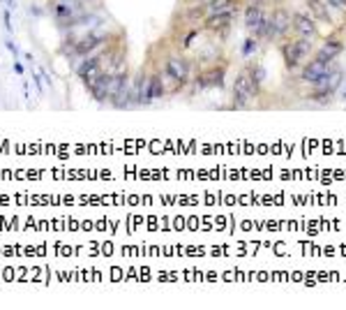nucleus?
<instances>
[{
    "label": "nucleus",
    "mask_w": 346,
    "mask_h": 310,
    "mask_svg": "<svg viewBox=\"0 0 346 310\" xmlns=\"http://www.w3.org/2000/svg\"><path fill=\"white\" fill-rule=\"evenodd\" d=\"M109 40H111V35H109V28L102 23V26L93 28V30H88L83 37H81L74 47H69L65 51L67 56H72V58H86V56L95 54V51H100V49H104L109 44Z\"/></svg>",
    "instance_id": "f257e3e1"
},
{
    "label": "nucleus",
    "mask_w": 346,
    "mask_h": 310,
    "mask_svg": "<svg viewBox=\"0 0 346 310\" xmlns=\"http://www.w3.org/2000/svg\"><path fill=\"white\" fill-rule=\"evenodd\" d=\"M49 9L54 14V19L60 30H67L69 23H72V19H76L79 14L88 12L86 0H51Z\"/></svg>",
    "instance_id": "f03ea898"
},
{
    "label": "nucleus",
    "mask_w": 346,
    "mask_h": 310,
    "mask_svg": "<svg viewBox=\"0 0 346 310\" xmlns=\"http://www.w3.org/2000/svg\"><path fill=\"white\" fill-rule=\"evenodd\" d=\"M259 93H261V86L247 75V70H242L238 75V79H235V83H233V107L247 109Z\"/></svg>",
    "instance_id": "7ed1b4c3"
},
{
    "label": "nucleus",
    "mask_w": 346,
    "mask_h": 310,
    "mask_svg": "<svg viewBox=\"0 0 346 310\" xmlns=\"http://www.w3.org/2000/svg\"><path fill=\"white\" fill-rule=\"evenodd\" d=\"M312 54V40L309 37H298L293 42H287L282 47V56H284V65L288 70H295L302 65V61H307Z\"/></svg>",
    "instance_id": "20e7f679"
},
{
    "label": "nucleus",
    "mask_w": 346,
    "mask_h": 310,
    "mask_svg": "<svg viewBox=\"0 0 346 310\" xmlns=\"http://www.w3.org/2000/svg\"><path fill=\"white\" fill-rule=\"evenodd\" d=\"M164 95H167L164 77L162 75L146 77V83H143V90H141V97H139V107H148V104H153L155 100H162Z\"/></svg>",
    "instance_id": "39448f33"
},
{
    "label": "nucleus",
    "mask_w": 346,
    "mask_h": 310,
    "mask_svg": "<svg viewBox=\"0 0 346 310\" xmlns=\"http://www.w3.org/2000/svg\"><path fill=\"white\" fill-rule=\"evenodd\" d=\"M164 77L175 81L178 86H182L187 81V77H189V61L178 58V56H171L167 61V65H164Z\"/></svg>",
    "instance_id": "423d86ee"
},
{
    "label": "nucleus",
    "mask_w": 346,
    "mask_h": 310,
    "mask_svg": "<svg viewBox=\"0 0 346 310\" xmlns=\"http://www.w3.org/2000/svg\"><path fill=\"white\" fill-rule=\"evenodd\" d=\"M333 70V65L326 61H319V58H314V61L305 63V68H302V75H300V81H305V83H312V86H316L323 77L328 75Z\"/></svg>",
    "instance_id": "0eeeda50"
},
{
    "label": "nucleus",
    "mask_w": 346,
    "mask_h": 310,
    "mask_svg": "<svg viewBox=\"0 0 346 310\" xmlns=\"http://www.w3.org/2000/svg\"><path fill=\"white\" fill-rule=\"evenodd\" d=\"M224 86V68H210L196 77V88H222Z\"/></svg>",
    "instance_id": "6e6552de"
},
{
    "label": "nucleus",
    "mask_w": 346,
    "mask_h": 310,
    "mask_svg": "<svg viewBox=\"0 0 346 310\" xmlns=\"http://www.w3.org/2000/svg\"><path fill=\"white\" fill-rule=\"evenodd\" d=\"M293 28H295V33H298L300 37H309V40L316 37V33H319L314 19L307 16V14H295V16H293Z\"/></svg>",
    "instance_id": "1a4fd4ad"
},
{
    "label": "nucleus",
    "mask_w": 346,
    "mask_h": 310,
    "mask_svg": "<svg viewBox=\"0 0 346 310\" xmlns=\"http://www.w3.org/2000/svg\"><path fill=\"white\" fill-rule=\"evenodd\" d=\"M270 21H273V35L275 37H280V35H284L291 28V14L284 9V7H277L273 12V16H270Z\"/></svg>",
    "instance_id": "9d476101"
},
{
    "label": "nucleus",
    "mask_w": 346,
    "mask_h": 310,
    "mask_svg": "<svg viewBox=\"0 0 346 310\" xmlns=\"http://www.w3.org/2000/svg\"><path fill=\"white\" fill-rule=\"evenodd\" d=\"M342 81H344V72L342 70H330L323 79L316 83L314 88H321V90H328V93H337V88L342 86Z\"/></svg>",
    "instance_id": "9b49d317"
},
{
    "label": "nucleus",
    "mask_w": 346,
    "mask_h": 310,
    "mask_svg": "<svg viewBox=\"0 0 346 310\" xmlns=\"http://www.w3.org/2000/svg\"><path fill=\"white\" fill-rule=\"evenodd\" d=\"M263 7L259 5V2H252V5L245 9V28L249 30V33H254L256 28H259V23L263 21Z\"/></svg>",
    "instance_id": "f8f14e48"
},
{
    "label": "nucleus",
    "mask_w": 346,
    "mask_h": 310,
    "mask_svg": "<svg viewBox=\"0 0 346 310\" xmlns=\"http://www.w3.org/2000/svg\"><path fill=\"white\" fill-rule=\"evenodd\" d=\"M344 51V44L342 42H337V40H330V42H326L323 47L316 51V58L319 61H326V63H333L337 56Z\"/></svg>",
    "instance_id": "ddd939ff"
},
{
    "label": "nucleus",
    "mask_w": 346,
    "mask_h": 310,
    "mask_svg": "<svg viewBox=\"0 0 346 310\" xmlns=\"http://www.w3.org/2000/svg\"><path fill=\"white\" fill-rule=\"evenodd\" d=\"M231 21H233V12L208 14L206 21H203V26H206V30H222V28L231 26Z\"/></svg>",
    "instance_id": "4468645a"
},
{
    "label": "nucleus",
    "mask_w": 346,
    "mask_h": 310,
    "mask_svg": "<svg viewBox=\"0 0 346 310\" xmlns=\"http://www.w3.org/2000/svg\"><path fill=\"white\" fill-rule=\"evenodd\" d=\"M247 75L252 77L259 86H263L266 79H268V72H266V68H263L261 63H249V65H247Z\"/></svg>",
    "instance_id": "2eb2a0df"
},
{
    "label": "nucleus",
    "mask_w": 346,
    "mask_h": 310,
    "mask_svg": "<svg viewBox=\"0 0 346 310\" xmlns=\"http://www.w3.org/2000/svg\"><path fill=\"white\" fill-rule=\"evenodd\" d=\"M231 0H208L206 7H208V14H222V12H233L231 9Z\"/></svg>",
    "instance_id": "dca6fc26"
},
{
    "label": "nucleus",
    "mask_w": 346,
    "mask_h": 310,
    "mask_svg": "<svg viewBox=\"0 0 346 310\" xmlns=\"http://www.w3.org/2000/svg\"><path fill=\"white\" fill-rule=\"evenodd\" d=\"M307 5H309V9H312V12L316 14L319 19H323V21L330 19V16H328V12L323 9V7H326V2H323V0H307Z\"/></svg>",
    "instance_id": "f3484780"
},
{
    "label": "nucleus",
    "mask_w": 346,
    "mask_h": 310,
    "mask_svg": "<svg viewBox=\"0 0 346 310\" xmlns=\"http://www.w3.org/2000/svg\"><path fill=\"white\" fill-rule=\"evenodd\" d=\"M309 100H314V102H319V104H328V102L333 100V93H328V90H321V88H316L312 93V97Z\"/></svg>",
    "instance_id": "a211bd4d"
},
{
    "label": "nucleus",
    "mask_w": 346,
    "mask_h": 310,
    "mask_svg": "<svg viewBox=\"0 0 346 310\" xmlns=\"http://www.w3.org/2000/svg\"><path fill=\"white\" fill-rule=\"evenodd\" d=\"M256 49H259V40H256V37H247L245 47H242V56H252Z\"/></svg>",
    "instance_id": "6ab92c4d"
},
{
    "label": "nucleus",
    "mask_w": 346,
    "mask_h": 310,
    "mask_svg": "<svg viewBox=\"0 0 346 310\" xmlns=\"http://www.w3.org/2000/svg\"><path fill=\"white\" fill-rule=\"evenodd\" d=\"M9 12H12V9H7V7H5V12H2V23H5V30H7V33H12V30H14V26H12V14H9Z\"/></svg>",
    "instance_id": "aec40b11"
},
{
    "label": "nucleus",
    "mask_w": 346,
    "mask_h": 310,
    "mask_svg": "<svg viewBox=\"0 0 346 310\" xmlns=\"http://www.w3.org/2000/svg\"><path fill=\"white\" fill-rule=\"evenodd\" d=\"M196 37H199V30H192V33H189V35H187V37H185V42H182V47H185V49H189V47H192V42L196 40Z\"/></svg>",
    "instance_id": "412c9836"
},
{
    "label": "nucleus",
    "mask_w": 346,
    "mask_h": 310,
    "mask_svg": "<svg viewBox=\"0 0 346 310\" xmlns=\"http://www.w3.org/2000/svg\"><path fill=\"white\" fill-rule=\"evenodd\" d=\"M5 47H7V51H9V54H14V58H16V56L21 54V51H19V47H16V44H14L12 40H5Z\"/></svg>",
    "instance_id": "4be33fe9"
},
{
    "label": "nucleus",
    "mask_w": 346,
    "mask_h": 310,
    "mask_svg": "<svg viewBox=\"0 0 346 310\" xmlns=\"http://www.w3.org/2000/svg\"><path fill=\"white\" fill-rule=\"evenodd\" d=\"M326 5L335 7V9H346V0H326Z\"/></svg>",
    "instance_id": "5701e85b"
},
{
    "label": "nucleus",
    "mask_w": 346,
    "mask_h": 310,
    "mask_svg": "<svg viewBox=\"0 0 346 310\" xmlns=\"http://www.w3.org/2000/svg\"><path fill=\"white\" fill-rule=\"evenodd\" d=\"M33 83H35V88H37V93H44V86H42V81H40V75H33Z\"/></svg>",
    "instance_id": "b1692460"
},
{
    "label": "nucleus",
    "mask_w": 346,
    "mask_h": 310,
    "mask_svg": "<svg viewBox=\"0 0 346 310\" xmlns=\"http://www.w3.org/2000/svg\"><path fill=\"white\" fill-rule=\"evenodd\" d=\"M14 72H16V75H23V72H26V68H23V63L14 61Z\"/></svg>",
    "instance_id": "393cba45"
},
{
    "label": "nucleus",
    "mask_w": 346,
    "mask_h": 310,
    "mask_svg": "<svg viewBox=\"0 0 346 310\" xmlns=\"http://www.w3.org/2000/svg\"><path fill=\"white\" fill-rule=\"evenodd\" d=\"M30 14H33V16H42V9L37 5H30Z\"/></svg>",
    "instance_id": "a878e982"
},
{
    "label": "nucleus",
    "mask_w": 346,
    "mask_h": 310,
    "mask_svg": "<svg viewBox=\"0 0 346 310\" xmlns=\"http://www.w3.org/2000/svg\"><path fill=\"white\" fill-rule=\"evenodd\" d=\"M40 77H42V79H44V81H47L49 86H51V77H49V72H44V70H40Z\"/></svg>",
    "instance_id": "bb28decb"
},
{
    "label": "nucleus",
    "mask_w": 346,
    "mask_h": 310,
    "mask_svg": "<svg viewBox=\"0 0 346 310\" xmlns=\"http://www.w3.org/2000/svg\"><path fill=\"white\" fill-rule=\"evenodd\" d=\"M2 2L7 5V9H14V5H16V0H2Z\"/></svg>",
    "instance_id": "cd10ccee"
},
{
    "label": "nucleus",
    "mask_w": 346,
    "mask_h": 310,
    "mask_svg": "<svg viewBox=\"0 0 346 310\" xmlns=\"http://www.w3.org/2000/svg\"><path fill=\"white\" fill-rule=\"evenodd\" d=\"M231 2H238V0H231Z\"/></svg>",
    "instance_id": "c85d7f7f"
},
{
    "label": "nucleus",
    "mask_w": 346,
    "mask_h": 310,
    "mask_svg": "<svg viewBox=\"0 0 346 310\" xmlns=\"http://www.w3.org/2000/svg\"><path fill=\"white\" fill-rule=\"evenodd\" d=\"M344 97H346V93H344Z\"/></svg>",
    "instance_id": "c756f323"
}]
</instances>
